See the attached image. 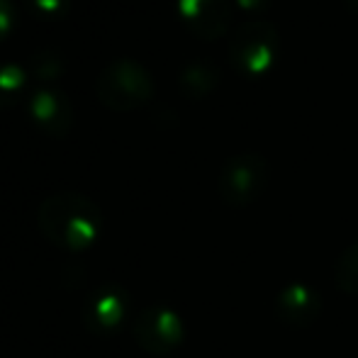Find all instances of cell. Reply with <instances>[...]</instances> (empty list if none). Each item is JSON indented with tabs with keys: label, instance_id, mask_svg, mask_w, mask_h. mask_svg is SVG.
<instances>
[{
	"label": "cell",
	"instance_id": "cell-16",
	"mask_svg": "<svg viewBox=\"0 0 358 358\" xmlns=\"http://www.w3.org/2000/svg\"><path fill=\"white\" fill-rule=\"evenodd\" d=\"M244 13H264L271 0H234Z\"/></svg>",
	"mask_w": 358,
	"mask_h": 358
},
{
	"label": "cell",
	"instance_id": "cell-17",
	"mask_svg": "<svg viewBox=\"0 0 358 358\" xmlns=\"http://www.w3.org/2000/svg\"><path fill=\"white\" fill-rule=\"evenodd\" d=\"M346 3V8L351 10V13H358V0H344Z\"/></svg>",
	"mask_w": 358,
	"mask_h": 358
},
{
	"label": "cell",
	"instance_id": "cell-15",
	"mask_svg": "<svg viewBox=\"0 0 358 358\" xmlns=\"http://www.w3.org/2000/svg\"><path fill=\"white\" fill-rule=\"evenodd\" d=\"M34 13H39L42 17H62L69 10V0H29Z\"/></svg>",
	"mask_w": 358,
	"mask_h": 358
},
{
	"label": "cell",
	"instance_id": "cell-7",
	"mask_svg": "<svg viewBox=\"0 0 358 358\" xmlns=\"http://www.w3.org/2000/svg\"><path fill=\"white\" fill-rule=\"evenodd\" d=\"M180 20L185 27L203 42L229 34L231 27V3L229 0H176Z\"/></svg>",
	"mask_w": 358,
	"mask_h": 358
},
{
	"label": "cell",
	"instance_id": "cell-5",
	"mask_svg": "<svg viewBox=\"0 0 358 358\" xmlns=\"http://www.w3.org/2000/svg\"><path fill=\"white\" fill-rule=\"evenodd\" d=\"M132 336L137 346L151 356H169L183 344V320L169 307H146L132 322Z\"/></svg>",
	"mask_w": 358,
	"mask_h": 358
},
{
	"label": "cell",
	"instance_id": "cell-11",
	"mask_svg": "<svg viewBox=\"0 0 358 358\" xmlns=\"http://www.w3.org/2000/svg\"><path fill=\"white\" fill-rule=\"evenodd\" d=\"M29 73L20 64H0V108H10L27 88Z\"/></svg>",
	"mask_w": 358,
	"mask_h": 358
},
{
	"label": "cell",
	"instance_id": "cell-4",
	"mask_svg": "<svg viewBox=\"0 0 358 358\" xmlns=\"http://www.w3.org/2000/svg\"><path fill=\"white\" fill-rule=\"evenodd\" d=\"M266 183H268V161L264 154L256 151H244L236 154L222 166L220 178H217V190L220 198L227 205H249L264 193Z\"/></svg>",
	"mask_w": 358,
	"mask_h": 358
},
{
	"label": "cell",
	"instance_id": "cell-1",
	"mask_svg": "<svg viewBox=\"0 0 358 358\" xmlns=\"http://www.w3.org/2000/svg\"><path fill=\"white\" fill-rule=\"evenodd\" d=\"M37 227L42 236L66 254H83L98 244L103 234V210L88 195L62 190L42 200L37 210Z\"/></svg>",
	"mask_w": 358,
	"mask_h": 358
},
{
	"label": "cell",
	"instance_id": "cell-13",
	"mask_svg": "<svg viewBox=\"0 0 358 358\" xmlns=\"http://www.w3.org/2000/svg\"><path fill=\"white\" fill-rule=\"evenodd\" d=\"M64 73L62 54L54 49H42L32 57V76L39 80H54Z\"/></svg>",
	"mask_w": 358,
	"mask_h": 358
},
{
	"label": "cell",
	"instance_id": "cell-9",
	"mask_svg": "<svg viewBox=\"0 0 358 358\" xmlns=\"http://www.w3.org/2000/svg\"><path fill=\"white\" fill-rule=\"evenodd\" d=\"M222 83V73L208 59H198V62H190L188 66L180 69L178 73V85L180 93L190 100H203L208 95H213Z\"/></svg>",
	"mask_w": 358,
	"mask_h": 358
},
{
	"label": "cell",
	"instance_id": "cell-14",
	"mask_svg": "<svg viewBox=\"0 0 358 358\" xmlns=\"http://www.w3.org/2000/svg\"><path fill=\"white\" fill-rule=\"evenodd\" d=\"M15 22H17L15 0H0V42H5L13 34Z\"/></svg>",
	"mask_w": 358,
	"mask_h": 358
},
{
	"label": "cell",
	"instance_id": "cell-10",
	"mask_svg": "<svg viewBox=\"0 0 358 358\" xmlns=\"http://www.w3.org/2000/svg\"><path fill=\"white\" fill-rule=\"evenodd\" d=\"M317 295H312L307 287L302 285H295L290 287L287 292L280 295V315H283V320H290V322H297V324H302V322H310L312 315L317 312Z\"/></svg>",
	"mask_w": 358,
	"mask_h": 358
},
{
	"label": "cell",
	"instance_id": "cell-3",
	"mask_svg": "<svg viewBox=\"0 0 358 358\" xmlns=\"http://www.w3.org/2000/svg\"><path fill=\"white\" fill-rule=\"evenodd\" d=\"M280 59V32L268 20H246L229 34V62L244 76H264Z\"/></svg>",
	"mask_w": 358,
	"mask_h": 358
},
{
	"label": "cell",
	"instance_id": "cell-2",
	"mask_svg": "<svg viewBox=\"0 0 358 358\" xmlns=\"http://www.w3.org/2000/svg\"><path fill=\"white\" fill-rule=\"evenodd\" d=\"M156 80L144 64L134 59H115L95 78V95L113 113H129L149 103Z\"/></svg>",
	"mask_w": 358,
	"mask_h": 358
},
{
	"label": "cell",
	"instance_id": "cell-6",
	"mask_svg": "<svg viewBox=\"0 0 358 358\" xmlns=\"http://www.w3.org/2000/svg\"><path fill=\"white\" fill-rule=\"evenodd\" d=\"M132 310L129 295L115 283L98 285L83 305V324L95 336H115Z\"/></svg>",
	"mask_w": 358,
	"mask_h": 358
},
{
	"label": "cell",
	"instance_id": "cell-8",
	"mask_svg": "<svg viewBox=\"0 0 358 358\" xmlns=\"http://www.w3.org/2000/svg\"><path fill=\"white\" fill-rule=\"evenodd\" d=\"M29 115L49 137L64 139L73 127V105L59 88H39L29 95Z\"/></svg>",
	"mask_w": 358,
	"mask_h": 358
},
{
	"label": "cell",
	"instance_id": "cell-12",
	"mask_svg": "<svg viewBox=\"0 0 358 358\" xmlns=\"http://www.w3.org/2000/svg\"><path fill=\"white\" fill-rule=\"evenodd\" d=\"M334 275H336V285L344 292H351V295L358 292V241L341 254Z\"/></svg>",
	"mask_w": 358,
	"mask_h": 358
}]
</instances>
